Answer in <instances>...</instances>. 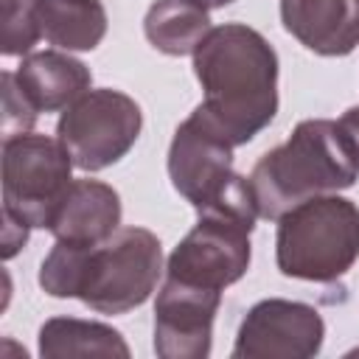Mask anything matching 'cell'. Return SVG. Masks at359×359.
I'll list each match as a JSON object with an SVG mask.
<instances>
[{
	"instance_id": "6da1fadb",
	"label": "cell",
	"mask_w": 359,
	"mask_h": 359,
	"mask_svg": "<svg viewBox=\"0 0 359 359\" xmlns=\"http://www.w3.org/2000/svg\"><path fill=\"white\" fill-rule=\"evenodd\" d=\"M194 56L202 84V109L230 137L250 143L278 112V53L266 36L244 22H224L208 31Z\"/></svg>"
},
{
	"instance_id": "7a4b0ae2",
	"label": "cell",
	"mask_w": 359,
	"mask_h": 359,
	"mask_svg": "<svg viewBox=\"0 0 359 359\" xmlns=\"http://www.w3.org/2000/svg\"><path fill=\"white\" fill-rule=\"evenodd\" d=\"M160 272V238L146 227H118L98 244L56 241L39 264V286L50 297H76L98 314H126L151 297Z\"/></svg>"
},
{
	"instance_id": "3957f363",
	"label": "cell",
	"mask_w": 359,
	"mask_h": 359,
	"mask_svg": "<svg viewBox=\"0 0 359 359\" xmlns=\"http://www.w3.org/2000/svg\"><path fill=\"white\" fill-rule=\"evenodd\" d=\"M356 177L359 165L339 121L306 118L255 163L250 185L258 216L278 222L289 208L311 196L351 188Z\"/></svg>"
},
{
	"instance_id": "277c9868",
	"label": "cell",
	"mask_w": 359,
	"mask_h": 359,
	"mask_svg": "<svg viewBox=\"0 0 359 359\" xmlns=\"http://www.w3.org/2000/svg\"><path fill=\"white\" fill-rule=\"evenodd\" d=\"M359 258V208L323 194L289 208L278 219L275 264L280 275L314 283L342 278Z\"/></svg>"
},
{
	"instance_id": "5b68a950",
	"label": "cell",
	"mask_w": 359,
	"mask_h": 359,
	"mask_svg": "<svg viewBox=\"0 0 359 359\" xmlns=\"http://www.w3.org/2000/svg\"><path fill=\"white\" fill-rule=\"evenodd\" d=\"M140 129L143 112L137 101L112 87H90L56 121V137L81 171L115 165L137 143Z\"/></svg>"
},
{
	"instance_id": "8992f818",
	"label": "cell",
	"mask_w": 359,
	"mask_h": 359,
	"mask_svg": "<svg viewBox=\"0 0 359 359\" xmlns=\"http://www.w3.org/2000/svg\"><path fill=\"white\" fill-rule=\"evenodd\" d=\"M73 157L59 137L17 135L3 140V210L31 227L48 230L67 194Z\"/></svg>"
},
{
	"instance_id": "52a82bcc",
	"label": "cell",
	"mask_w": 359,
	"mask_h": 359,
	"mask_svg": "<svg viewBox=\"0 0 359 359\" xmlns=\"http://www.w3.org/2000/svg\"><path fill=\"white\" fill-rule=\"evenodd\" d=\"M104 36L101 0H3V56H25L39 39L59 50H95Z\"/></svg>"
},
{
	"instance_id": "ba28073f",
	"label": "cell",
	"mask_w": 359,
	"mask_h": 359,
	"mask_svg": "<svg viewBox=\"0 0 359 359\" xmlns=\"http://www.w3.org/2000/svg\"><path fill=\"white\" fill-rule=\"evenodd\" d=\"M230 137L196 107L174 132L168 146V177L174 191L196 210L222 202L244 177L233 168Z\"/></svg>"
},
{
	"instance_id": "9c48e42d",
	"label": "cell",
	"mask_w": 359,
	"mask_h": 359,
	"mask_svg": "<svg viewBox=\"0 0 359 359\" xmlns=\"http://www.w3.org/2000/svg\"><path fill=\"white\" fill-rule=\"evenodd\" d=\"M325 323L320 311L300 300H258L241 320L233 359H311L323 351Z\"/></svg>"
},
{
	"instance_id": "30bf717a",
	"label": "cell",
	"mask_w": 359,
	"mask_h": 359,
	"mask_svg": "<svg viewBox=\"0 0 359 359\" xmlns=\"http://www.w3.org/2000/svg\"><path fill=\"white\" fill-rule=\"evenodd\" d=\"M222 292L165 278L154 300V353L160 359H205Z\"/></svg>"
},
{
	"instance_id": "8fae6325",
	"label": "cell",
	"mask_w": 359,
	"mask_h": 359,
	"mask_svg": "<svg viewBox=\"0 0 359 359\" xmlns=\"http://www.w3.org/2000/svg\"><path fill=\"white\" fill-rule=\"evenodd\" d=\"M121 196L101 180H73L62 196L48 233L67 244H98L121 227Z\"/></svg>"
},
{
	"instance_id": "7c38bea8",
	"label": "cell",
	"mask_w": 359,
	"mask_h": 359,
	"mask_svg": "<svg viewBox=\"0 0 359 359\" xmlns=\"http://www.w3.org/2000/svg\"><path fill=\"white\" fill-rule=\"evenodd\" d=\"M280 22L317 56H348L359 45L353 0H280Z\"/></svg>"
},
{
	"instance_id": "4fadbf2b",
	"label": "cell",
	"mask_w": 359,
	"mask_h": 359,
	"mask_svg": "<svg viewBox=\"0 0 359 359\" xmlns=\"http://www.w3.org/2000/svg\"><path fill=\"white\" fill-rule=\"evenodd\" d=\"M14 76L36 112L65 109L93 87L90 67L81 59L70 56V50L59 48L25 53Z\"/></svg>"
},
{
	"instance_id": "5bb4252c",
	"label": "cell",
	"mask_w": 359,
	"mask_h": 359,
	"mask_svg": "<svg viewBox=\"0 0 359 359\" xmlns=\"http://www.w3.org/2000/svg\"><path fill=\"white\" fill-rule=\"evenodd\" d=\"M39 356H121L129 359V345L107 323L79 320V317H50L39 328Z\"/></svg>"
},
{
	"instance_id": "9a60e30c",
	"label": "cell",
	"mask_w": 359,
	"mask_h": 359,
	"mask_svg": "<svg viewBox=\"0 0 359 359\" xmlns=\"http://www.w3.org/2000/svg\"><path fill=\"white\" fill-rule=\"evenodd\" d=\"M208 8L191 0H154L143 17L149 45L165 56H188L210 31Z\"/></svg>"
},
{
	"instance_id": "2e32d148",
	"label": "cell",
	"mask_w": 359,
	"mask_h": 359,
	"mask_svg": "<svg viewBox=\"0 0 359 359\" xmlns=\"http://www.w3.org/2000/svg\"><path fill=\"white\" fill-rule=\"evenodd\" d=\"M0 84H3V140L31 132L39 112L28 101V95L22 93V87L17 84V76L11 70H3Z\"/></svg>"
},
{
	"instance_id": "e0dca14e",
	"label": "cell",
	"mask_w": 359,
	"mask_h": 359,
	"mask_svg": "<svg viewBox=\"0 0 359 359\" xmlns=\"http://www.w3.org/2000/svg\"><path fill=\"white\" fill-rule=\"evenodd\" d=\"M31 230H34L31 224H25L22 219H17V216H11V213L3 210V258L6 261L14 258L25 247Z\"/></svg>"
},
{
	"instance_id": "ac0fdd59",
	"label": "cell",
	"mask_w": 359,
	"mask_h": 359,
	"mask_svg": "<svg viewBox=\"0 0 359 359\" xmlns=\"http://www.w3.org/2000/svg\"><path fill=\"white\" fill-rule=\"evenodd\" d=\"M337 121H339V126L345 129V135H348V140H351V149H353V157H356V165H359V107L345 109Z\"/></svg>"
},
{
	"instance_id": "d6986e66",
	"label": "cell",
	"mask_w": 359,
	"mask_h": 359,
	"mask_svg": "<svg viewBox=\"0 0 359 359\" xmlns=\"http://www.w3.org/2000/svg\"><path fill=\"white\" fill-rule=\"evenodd\" d=\"M191 3H196V6H202V8H224V6H230V3H236V0H191Z\"/></svg>"
},
{
	"instance_id": "ffe728a7",
	"label": "cell",
	"mask_w": 359,
	"mask_h": 359,
	"mask_svg": "<svg viewBox=\"0 0 359 359\" xmlns=\"http://www.w3.org/2000/svg\"><path fill=\"white\" fill-rule=\"evenodd\" d=\"M353 11H356V22H359V0H353Z\"/></svg>"
}]
</instances>
